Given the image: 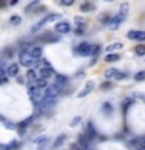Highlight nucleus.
Here are the masks:
<instances>
[{"mask_svg": "<svg viewBox=\"0 0 145 150\" xmlns=\"http://www.w3.org/2000/svg\"><path fill=\"white\" fill-rule=\"evenodd\" d=\"M55 83L64 88V84L67 83V78H65V77H61V75H58V77H56V81H55Z\"/></svg>", "mask_w": 145, "mask_h": 150, "instance_id": "obj_24", "label": "nucleus"}, {"mask_svg": "<svg viewBox=\"0 0 145 150\" xmlns=\"http://www.w3.org/2000/svg\"><path fill=\"white\" fill-rule=\"evenodd\" d=\"M58 19H59V14H49V16H45L41 22H37L34 27H31V33H36L37 30H41V28L45 25V23L53 22V21H58Z\"/></svg>", "mask_w": 145, "mask_h": 150, "instance_id": "obj_2", "label": "nucleus"}, {"mask_svg": "<svg viewBox=\"0 0 145 150\" xmlns=\"http://www.w3.org/2000/svg\"><path fill=\"white\" fill-rule=\"evenodd\" d=\"M41 91H42V89L36 88L34 84H30V88H28V94H30L31 100L34 102V103H37V102L41 100Z\"/></svg>", "mask_w": 145, "mask_h": 150, "instance_id": "obj_6", "label": "nucleus"}, {"mask_svg": "<svg viewBox=\"0 0 145 150\" xmlns=\"http://www.w3.org/2000/svg\"><path fill=\"white\" fill-rule=\"evenodd\" d=\"M119 59H120V56L117 53H109V55H106V58H105L106 63H114V61H119Z\"/></svg>", "mask_w": 145, "mask_h": 150, "instance_id": "obj_17", "label": "nucleus"}, {"mask_svg": "<svg viewBox=\"0 0 145 150\" xmlns=\"http://www.w3.org/2000/svg\"><path fill=\"white\" fill-rule=\"evenodd\" d=\"M123 44L122 42H115V44H111L109 47H106V52H115V50H120Z\"/></svg>", "mask_w": 145, "mask_h": 150, "instance_id": "obj_18", "label": "nucleus"}, {"mask_svg": "<svg viewBox=\"0 0 145 150\" xmlns=\"http://www.w3.org/2000/svg\"><path fill=\"white\" fill-rule=\"evenodd\" d=\"M105 2H112V0H105Z\"/></svg>", "mask_w": 145, "mask_h": 150, "instance_id": "obj_38", "label": "nucleus"}, {"mask_svg": "<svg viewBox=\"0 0 145 150\" xmlns=\"http://www.w3.org/2000/svg\"><path fill=\"white\" fill-rule=\"evenodd\" d=\"M134 80H136V81H144V80H145V70H140V72L136 74Z\"/></svg>", "mask_w": 145, "mask_h": 150, "instance_id": "obj_23", "label": "nucleus"}, {"mask_svg": "<svg viewBox=\"0 0 145 150\" xmlns=\"http://www.w3.org/2000/svg\"><path fill=\"white\" fill-rule=\"evenodd\" d=\"M98 53H100V45H97V44L91 45V49H89V56H92V55H98Z\"/></svg>", "mask_w": 145, "mask_h": 150, "instance_id": "obj_19", "label": "nucleus"}, {"mask_svg": "<svg viewBox=\"0 0 145 150\" xmlns=\"http://www.w3.org/2000/svg\"><path fill=\"white\" fill-rule=\"evenodd\" d=\"M103 106H105V110H106V114L109 116V114H111V111H112V110H111V105H108V103H105Z\"/></svg>", "mask_w": 145, "mask_h": 150, "instance_id": "obj_33", "label": "nucleus"}, {"mask_svg": "<svg viewBox=\"0 0 145 150\" xmlns=\"http://www.w3.org/2000/svg\"><path fill=\"white\" fill-rule=\"evenodd\" d=\"M55 75V70H53V67L47 63L45 61V64L41 67V70H39V78H44V80H47V78H50V77H53Z\"/></svg>", "mask_w": 145, "mask_h": 150, "instance_id": "obj_4", "label": "nucleus"}, {"mask_svg": "<svg viewBox=\"0 0 145 150\" xmlns=\"http://www.w3.org/2000/svg\"><path fill=\"white\" fill-rule=\"evenodd\" d=\"M63 2V5H65V6H70V5L75 3V0H61Z\"/></svg>", "mask_w": 145, "mask_h": 150, "instance_id": "obj_32", "label": "nucleus"}, {"mask_svg": "<svg viewBox=\"0 0 145 150\" xmlns=\"http://www.w3.org/2000/svg\"><path fill=\"white\" fill-rule=\"evenodd\" d=\"M126 36L130 39H134V41H145V31L144 30H131V31H128Z\"/></svg>", "mask_w": 145, "mask_h": 150, "instance_id": "obj_8", "label": "nucleus"}, {"mask_svg": "<svg viewBox=\"0 0 145 150\" xmlns=\"http://www.w3.org/2000/svg\"><path fill=\"white\" fill-rule=\"evenodd\" d=\"M128 11H130V6H128V3H122V6H120V11H119V16L123 19H126V16H128Z\"/></svg>", "mask_w": 145, "mask_h": 150, "instance_id": "obj_15", "label": "nucleus"}, {"mask_svg": "<svg viewBox=\"0 0 145 150\" xmlns=\"http://www.w3.org/2000/svg\"><path fill=\"white\" fill-rule=\"evenodd\" d=\"M19 3V0H11V2H9V5H17Z\"/></svg>", "mask_w": 145, "mask_h": 150, "instance_id": "obj_35", "label": "nucleus"}, {"mask_svg": "<svg viewBox=\"0 0 145 150\" xmlns=\"http://www.w3.org/2000/svg\"><path fill=\"white\" fill-rule=\"evenodd\" d=\"M92 8H94V6H92L91 3H84V5H81V11H83V13H86V11H91Z\"/></svg>", "mask_w": 145, "mask_h": 150, "instance_id": "obj_30", "label": "nucleus"}, {"mask_svg": "<svg viewBox=\"0 0 145 150\" xmlns=\"http://www.w3.org/2000/svg\"><path fill=\"white\" fill-rule=\"evenodd\" d=\"M37 3H39V0H33V2H31V3H28V5H27V6H25V11H27V13H28V11H31V9H33V8H34V6H36V5H37Z\"/></svg>", "mask_w": 145, "mask_h": 150, "instance_id": "obj_27", "label": "nucleus"}, {"mask_svg": "<svg viewBox=\"0 0 145 150\" xmlns=\"http://www.w3.org/2000/svg\"><path fill=\"white\" fill-rule=\"evenodd\" d=\"M84 136H86V139H87V141H92L94 138H95V130H94V127H92V124H91V122L87 124L86 134H84Z\"/></svg>", "mask_w": 145, "mask_h": 150, "instance_id": "obj_13", "label": "nucleus"}, {"mask_svg": "<svg viewBox=\"0 0 145 150\" xmlns=\"http://www.w3.org/2000/svg\"><path fill=\"white\" fill-rule=\"evenodd\" d=\"M80 122H81V117H73L72 119V122H70V127H77V124H80Z\"/></svg>", "mask_w": 145, "mask_h": 150, "instance_id": "obj_31", "label": "nucleus"}, {"mask_svg": "<svg viewBox=\"0 0 145 150\" xmlns=\"http://www.w3.org/2000/svg\"><path fill=\"white\" fill-rule=\"evenodd\" d=\"M5 74H6V64H5V61L2 59L0 61V78H2Z\"/></svg>", "mask_w": 145, "mask_h": 150, "instance_id": "obj_26", "label": "nucleus"}, {"mask_svg": "<svg viewBox=\"0 0 145 150\" xmlns=\"http://www.w3.org/2000/svg\"><path fill=\"white\" fill-rule=\"evenodd\" d=\"M136 53H137V55H145V45H137V47H136Z\"/></svg>", "mask_w": 145, "mask_h": 150, "instance_id": "obj_29", "label": "nucleus"}, {"mask_svg": "<svg viewBox=\"0 0 145 150\" xmlns=\"http://www.w3.org/2000/svg\"><path fill=\"white\" fill-rule=\"evenodd\" d=\"M122 22H123V19H122V17L119 16V14H117V16H114V17L111 19L108 25H109V28H111V30H114V28H117V27H119Z\"/></svg>", "mask_w": 145, "mask_h": 150, "instance_id": "obj_11", "label": "nucleus"}, {"mask_svg": "<svg viewBox=\"0 0 145 150\" xmlns=\"http://www.w3.org/2000/svg\"><path fill=\"white\" fill-rule=\"evenodd\" d=\"M139 150H145V149H144V147H140V149H139Z\"/></svg>", "mask_w": 145, "mask_h": 150, "instance_id": "obj_37", "label": "nucleus"}, {"mask_svg": "<svg viewBox=\"0 0 145 150\" xmlns=\"http://www.w3.org/2000/svg\"><path fill=\"white\" fill-rule=\"evenodd\" d=\"M92 88H94V83H92V81H87V83H86V86H84V89H83V91H81V92H78V97L81 98V97H84V96H87V94H89V92L92 91Z\"/></svg>", "mask_w": 145, "mask_h": 150, "instance_id": "obj_14", "label": "nucleus"}, {"mask_svg": "<svg viewBox=\"0 0 145 150\" xmlns=\"http://www.w3.org/2000/svg\"><path fill=\"white\" fill-rule=\"evenodd\" d=\"M31 84H34V86L39 88V89H44V88L47 86V80H44V78H36Z\"/></svg>", "mask_w": 145, "mask_h": 150, "instance_id": "obj_16", "label": "nucleus"}, {"mask_svg": "<svg viewBox=\"0 0 145 150\" xmlns=\"http://www.w3.org/2000/svg\"><path fill=\"white\" fill-rule=\"evenodd\" d=\"M16 147H17L16 141H13V142H9L6 145H0V149H3V150H16Z\"/></svg>", "mask_w": 145, "mask_h": 150, "instance_id": "obj_20", "label": "nucleus"}, {"mask_svg": "<svg viewBox=\"0 0 145 150\" xmlns=\"http://www.w3.org/2000/svg\"><path fill=\"white\" fill-rule=\"evenodd\" d=\"M105 77L108 80H123L125 78V74L120 72L119 69H108L105 72Z\"/></svg>", "mask_w": 145, "mask_h": 150, "instance_id": "obj_5", "label": "nucleus"}, {"mask_svg": "<svg viewBox=\"0 0 145 150\" xmlns=\"http://www.w3.org/2000/svg\"><path fill=\"white\" fill-rule=\"evenodd\" d=\"M101 88H103V89H111V83H109V81L103 83V84H101Z\"/></svg>", "mask_w": 145, "mask_h": 150, "instance_id": "obj_34", "label": "nucleus"}, {"mask_svg": "<svg viewBox=\"0 0 145 150\" xmlns=\"http://www.w3.org/2000/svg\"><path fill=\"white\" fill-rule=\"evenodd\" d=\"M61 91H63V86H59V84H56V83H53L51 86H49L45 89V97H49V98H55L61 94Z\"/></svg>", "mask_w": 145, "mask_h": 150, "instance_id": "obj_3", "label": "nucleus"}, {"mask_svg": "<svg viewBox=\"0 0 145 150\" xmlns=\"http://www.w3.org/2000/svg\"><path fill=\"white\" fill-rule=\"evenodd\" d=\"M6 74H8V77H16V75L19 74V64L13 63V64L6 69Z\"/></svg>", "mask_w": 145, "mask_h": 150, "instance_id": "obj_12", "label": "nucleus"}, {"mask_svg": "<svg viewBox=\"0 0 145 150\" xmlns=\"http://www.w3.org/2000/svg\"><path fill=\"white\" fill-rule=\"evenodd\" d=\"M9 23H11V25H20V23H22V17L20 16H13L11 19H9Z\"/></svg>", "mask_w": 145, "mask_h": 150, "instance_id": "obj_21", "label": "nucleus"}, {"mask_svg": "<svg viewBox=\"0 0 145 150\" xmlns=\"http://www.w3.org/2000/svg\"><path fill=\"white\" fill-rule=\"evenodd\" d=\"M27 50H28V53H30L34 59H39L42 56V49H41V47H28Z\"/></svg>", "mask_w": 145, "mask_h": 150, "instance_id": "obj_10", "label": "nucleus"}, {"mask_svg": "<svg viewBox=\"0 0 145 150\" xmlns=\"http://www.w3.org/2000/svg\"><path fill=\"white\" fill-rule=\"evenodd\" d=\"M36 61L37 59L33 58V56L28 53L27 49H22L20 52H19V63H20L22 66H25V67H30V66H33Z\"/></svg>", "mask_w": 145, "mask_h": 150, "instance_id": "obj_1", "label": "nucleus"}, {"mask_svg": "<svg viewBox=\"0 0 145 150\" xmlns=\"http://www.w3.org/2000/svg\"><path fill=\"white\" fill-rule=\"evenodd\" d=\"M5 3H6V2H5V0H0V6H3Z\"/></svg>", "mask_w": 145, "mask_h": 150, "instance_id": "obj_36", "label": "nucleus"}, {"mask_svg": "<svg viewBox=\"0 0 145 150\" xmlns=\"http://www.w3.org/2000/svg\"><path fill=\"white\" fill-rule=\"evenodd\" d=\"M89 49H91V44H89V42H81V44L77 47V55L89 56Z\"/></svg>", "mask_w": 145, "mask_h": 150, "instance_id": "obj_9", "label": "nucleus"}, {"mask_svg": "<svg viewBox=\"0 0 145 150\" xmlns=\"http://www.w3.org/2000/svg\"><path fill=\"white\" fill-rule=\"evenodd\" d=\"M64 139H65V134H61V136H58V139H56L55 142H53V149H58L59 145L64 142Z\"/></svg>", "mask_w": 145, "mask_h": 150, "instance_id": "obj_22", "label": "nucleus"}, {"mask_svg": "<svg viewBox=\"0 0 145 150\" xmlns=\"http://www.w3.org/2000/svg\"><path fill=\"white\" fill-rule=\"evenodd\" d=\"M75 22H77L78 28H84V23H86V21L83 17H75Z\"/></svg>", "mask_w": 145, "mask_h": 150, "instance_id": "obj_28", "label": "nucleus"}, {"mask_svg": "<svg viewBox=\"0 0 145 150\" xmlns=\"http://www.w3.org/2000/svg\"><path fill=\"white\" fill-rule=\"evenodd\" d=\"M70 28H72V27H70V23L67 21H61V22H58L55 25V31L56 33H63V35H64V33L70 31Z\"/></svg>", "mask_w": 145, "mask_h": 150, "instance_id": "obj_7", "label": "nucleus"}, {"mask_svg": "<svg viewBox=\"0 0 145 150\" xmlns=\"http://www.w3.org/2000/svg\"><path fill=\"white\" fill-rule=\"evenodd\" d=\"M27 80H28L30 83L34 81V80H36V72H34V70H30V72H27Z\"/></svg>", "mask_w": 145, "mask_h": 150, "instance_id": "obj_25", "label": "nucleus"}]
</instances>
